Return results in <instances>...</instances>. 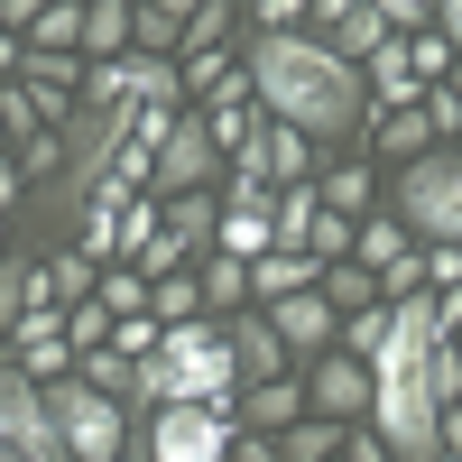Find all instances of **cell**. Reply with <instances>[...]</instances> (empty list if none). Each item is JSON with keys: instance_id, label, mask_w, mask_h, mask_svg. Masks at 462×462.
I'll return each mask as SVG.
<instances>
[{"instance_id": "6da1fadb", "label": "cell", "mask_w": 462, "mask_h": 462, "mask_svg": "<svg viewBox=\"0 0 462 462\" xmlns=\"http://www.w3.org/2000/svg\"><path fill=\"white\" fill-rule=\"evenodd\" d=\"M250 93L268 102V121H287L305 139H352L361 130V111H370V84H361V65L352 56H333L324 37H250Z\"/></svg>"}, {"instance_id": "7a4b0ae2", "label": "cell", "mask_w": 462, "mask_h": 462, "mask_svg": "<svg viewBox=\"0 0 462 462\" xmlns=\"http://www.w3.org/2000/svg\"><path fill=\"white\" fill-rule=\"evenodd\" d=\"M139 398H148V407H231V398H241L231 333H213L204 315H195V324H167L158 352L139 361Z\"/></svg>"}, {"instance_id": "3957f363", "label": "cell", "mask_w": 462, "mask_h": 462, "mask_svg": "<svg viewBox=\"0 0 462 462\" xmlns=\"http://www.w3.org/2000/svg\"><path fill=\"white\" fill-rule=\"evenodd\" d=\"M398 222L416 241L462 250V148H426V158L398 167Z\"/></svg>"}, {"instance_id": "277c9868", "label": "cell", "mask_w": 462, "mask_h": 462, "mask_svg": "<svg viewBox=\"0 0 462 462\" xmlns=\"http://www.w3.org/2000/svg\"><path fill=\"white\" fill-rule=\"evenodd\" d=\"M47 389V416H56V435H65V453L74 462H121V444H130V407L121 398H102V389H84V379H37Z\"/></svg>"}, {"instance_id": "5b68a950", "label": "cell", "mask_w": 462, "mask_h": 462, "mask_svg": "<svg viewBox=\"0 0 462 462\" xmlns=\"http://www.w3.org/2000/svg\"><path fill=\"white\" fill-rule=\"evenodd\" d=\"M231 444H241V416L231 407H158L148 416V462H231Z\"/></svg>"}, {"instance_id": "8992f818", "label": "cell", "mask_w": 462, "mask_h": 462, "mask_svg": "<svg viewBox=\"0 0 462 462\" xmlns=\"http://www.w3.org/2000/svg\"><path fill=\"white\" fill-rule=\"evenodd\" d=\"M213 167H222V139H213V121L204 111H176V130H167V148L148 158V195H204L213 185Z\"/></svg>"}, {"instance_id": "52a82bcc", "label": "cell", "mask_w": 462, "mask_h": 462, "mask_svg": "<svg viewBox=\"0 0 462 462\" xmlns=\"http://www.w3.org/2000/svg\"><path fill=\"white\" fill-rule=\"evenodd\" d=\"M305 416L361 426V416H370V361H352V352H315V370H305Z\"/></svg>"}, {"instance_id": "ba28073f", "label": "cell", "mask_w": 462, "mask_h": 462, "mask_svg": "<svg viewBox=\"0 0 462 462\" xmlns=\"http://www.w3.org/2000/svg\"><path fill=\"white\" fill-rule=\"evenodd\" d=\"M259 315L278 324L287 361H315V352H333V333H342V315L324 305V287H305V296H278V305H259Z\"/></svg>"}, {"instance_id": "9c48e42d", "label": "cell", "mask_w": 462, "mask_h": 462, "mask_svg": "<svg viewBox=\"0 0 462 462\" xmlns=\"http://www.w3.org/2000/svg\"><path fill=\"white\" fill-rule=\"evenodd\" d=\"M231 416H241V435H287L296 416H305V379L278 370V379H250L241 398H231Z\"/></svg>"}, {"instance_id": "30bf717a", "label": "cell", "mask_w": 462, "mask_h": 462, "mask_svg": "<svg viewBox=\"0 0 462 462\" xmlns=\"http://www.w3.org/2000/svg\"><path fill=\"white\" fill-rule=\"evenodd\" d=\"M222 333H231V361H241V389H250V379H278V370H287V342H278V324H268L259 305H241Z\"/></svg>"}, {"instance_id": "8fae6325", "label": "cell", "mask_w": 462, "mask_h": 462, "mask_svg": "<svg viewBox=\"0 0 462 462\" xmlns=\"http://www.w3.org/2000/svg\"><path fill=\"white\" fill-rule=\"evenodd\" d=\"M185 19H195V0H139L130 56H185Z\"/></svg>"}, {"instance_id": "7c38bea8", "label": "cell", "mask_w": 462, "mask_h": 462, "mask_svg": "<svg viewBox=\"0 0 462 462\" xmlns=\"http://www.w3.org/2000/svg\"><path fill=\"white\" fill-rule=\"evenodd\" d=\"M213 241H222V259H268L278 250V222H268V204H222V222H213Z\"/></svg>"}, {"instance_id": "4fadbf2b", "label": "cell", "mask_w": 462, "mask_h": 462, "mask_svg": "<svg viewBox=\"0 0 462 462\" xmlns=\"http://www.w3.org/2000/svg\"><path fill=\"white\" fill-rule=\"evenodd\" d=\"M324 268L305 259V250H268V259H250V305H278V296H305Z\"/></svg>"}, {"instance_id": "5bb4252c", "label": "cell", "mask_w": 462, "mask_h": 462, "mask_svg": "<svg viewBox=\"0 0 462 462\" xmlns=\"http://www.w3.org/2000/svg\"><path fill=\"white\" fill-rule=\"evenodd\" d=\"M130 19H139V0H84V65L130 56Z\"/></svg>"}, {"instance_id": "9a60e30c", "label": "cell", "mask_w": 462, "mask_h": 462, "mask_svg": "<svg viewBox=\"0 0 462 462\" xmlns=\"http://www.w3.org/2000/svg\"><path fill=\"white\" fill-rule=\"evenodd\" d=\"M259 158H268V176H278V185H315V139L287 130V121L259 130Z\"/></svg>"}, {"instance_id": "2e32d148", "label": "cell", "mask_w": 462, "mask_h": 462, "mask_svg": "<svg viewBox=\"0 0 462 462\" xmlns=\"http://www.w3.org/2000/svg\"><path fill=\"white\" fill-rule=\"evenodd\" d=\"M361 84H379L370 102H389V111H416V102H426V84H416V65H407V47H398V37L370 56V74H361Z\"/></svg>"}, {"instance_id": "e0dca14e", "label": "cell", "mask_w": 462, "mask_h": 462, "mask_svg": "<svg viewBox=\"0 0 462 462\" xmlns=\"http://www.w3.org/2000/svg\"><path fill=\"white\" fill-rule=\"evenodd\" d=\"M315 287H324V305H333V315H370V305H379V278H370L361 259H333Z\"/></svg>"}, {"instance_id": "ac0fdd59", "label": "cell", "mask_w": 462, "mask_h": 462, "mask_svg": "<svg viewBox=\"0 0 462 462\" xmlns=\"http://www.w3.org/2000/svg\"><path fill=\"white\" fill-rule=\"evenodd\" d=\"M158 222H167V241H176V250H195V241H213L222 204H213V195H167V204H158Z\"/></svg>"}, {"instance_id": "d6986e66", "label": "cell", "mask_w": 462, "mask_h": 462, "mask_svg": "<svg viewBox=\"0 0 462 462\" xmlns=\"http://www.w3.org/2000/svg\"><path fill=\"white\" fill-rule=\"evenodd\" d=\"M342 435H352V426H333V416H296V426L278 435V462H333Z\"/></svg>"}, {"instance_id": "ffe728a7", "label": "cell", "mask_w": 462, "mask_h": 462, "mask_svg": "<svg viewBox=\"0 0 462 462\" xmlns=\"http://www.w3.org/2000/svg\"><path fill=\"white\" fill-rule=\"evenodd\" d=\"M324 47L361 65V56H379V47H389V19H379L370 0H361V10H342V19H333V37H324Z\"/></svg>"}, {"instance_id": "44dd1931", "label": "cell", "mask_w": 462, "mask_h": 462, "mask_svg": "<svg viewBox=\"0 0 462 462\" xmlns=\"http://www.w3.org/2000/svg\"><path fill=\"white\" fill-rule=\"evenodd\" d=\"M74 379H84V389H102V398H139V361H121L111 342H102V352H84V361H74Z\"/></svg>"}, {"instance_id": "7402d4cb", "label": "cell", "mask_w": 462, "mask_h": 462, "mask_svg": "<svg viewBox=\"0 0 462 462\" xmlns=\"http://www.w3.org/2000/svg\"><path fill=\"white\" fill-rule=\"evenodd\" d=\"M195 287H204V305H222V315H241V305H250V268H241V259H222V250H213V259H204V278H195Z\"/></svg>"}, {"instance_id": "603a6c76", "label": "cell", "mask_w": 462, "mask_h": 462, "mask_svg": "<svg viewBox=\"0 0 462 462\" xmlns=\"http://www.w3.org/2000/svg\"><path fill=\"white\" fill-rule=\"evenodd\" d=\"M426 148H435V130H426V111H389V121H379V158H426Z\"/></svg>"}, {"instance_id": "cb8c5ba5", "label": "cell", "mask_w": 462, "mask_h": 462, "mask_svg": "<svg viewBox=\"0 0 462 462\" xmlns=\"http://www.w3.org/2000/svg\"><path fill=\"white\" fill-rule=\"evenodd\" d=\"M315 195H324V213H342V222H361V213H370V167H333V176L315 185Z\"/></svg>"}, {"instance_id": "d4e9b609", "label": "cell", "mask_w": 462, "mask_h": 462, "mask_svg": "<svg viewBox=\"0 0 462 462\" xmlns=\"http://www.w3.org/2000/svg\"><path fill=\"white\" fill-rule=\"evenodd\" d=\"M379 342H389V305H370V315H342L333 352H352V361H379Z\"/></svg>"}, {"instance_id": "484cf974", "label": "cell", "mask_w": 462, "mask_h": 462, "mask_svg": "<svg viewBox=\"0 0 462 462\" xmlns=\"http://www.w3.org/2000/svg\"><path fill=\"white\" fill-rule=\"evenodd\" d=\"M65 342H74V361L102 352V342H111V305H102V296H84V305L65 315Z\"/></svg>"}, {"instance_id": "4316f807", "label": "cell", "mask_w": 462, "mask_h": 462, "mask_svg": "<svg viewBox=\"0 0 462 462\" xmlns=\"http://www.w3.org/2000/svg\"><path fill=\"white\" fill-rule=\"evenodd\" d=\"M148 305H158V324H195V315H204V287L176 268V278H158V296H148Z\"/></svg>"}, {"instance_id": "83f0119b", "label": "cell", "mask_w": 462, "mask_h": 462, "mask_svg": "<svg viewBox=\"0 0 462 462\" xmlns=\"http://www.w3.org/2000/svg\"><path fill=\"white\" fill-rule=\"evenodd\" d=\"M195 47H231V0H195V19H185V56Z\"/></svg>"}, {"instance_id": "f1b7e54d", "label": "cell", "mask_w": 462, "mask_h": 462, "mask_svg": "<svg viewBox=\"0 0 462 462\" xmlns=\"http://www.w3.org/2000/svg\"><path fill=\"white\" fill-rule=\"evenodd\" d=\"M305 259H315V268L352 259V222H342V213H315V231H305Z\"/></svg>"}, {"instance_id": "f546056e", "label": "cell", "mask_w": 462, "mask_h": 462, "mask_svg": "<svg viewBox=\"0 0 462 462\" xmlns=\"http://www.w3.org/2000/svg\"><path fill=\"white\" fill-rule=\"evenodd\" d=\"M407 65H416V84L453 74V47H444V28H416V37H407Z\"/></svg>"}, {"instance_id": "4dcf8cb0", "label": "cell", "mask_w": 462, "mask_h": 462, "mask_svg": "<svg viewBox=\"0 0 462 462\" xmlns=\"http://www.w3.org/2000/svg\"><path fill=\"white\" fill-rule=\"evenodd\" d=\"M158 315H121V324H111V352H121V361H148V352H158Z\"/></svg>"}, {"instance_id": "1f68e13d", "label": "cell", "mask_w": 462, "mask_h": 462, "mask_svg": "<svg viewBox=\"0 0 462 462\" xmlns=\"http://www.w3.org/2000/svg\"><path fill=\"white\" fill-rule=\"evenodd\" d=\"M259 37H296V19H315V0H250Z\"/></svg>"}, {"instance_id": "d6a6232c", "label": "cell", "mask_w": 462, "mask_h": 462, "mask_svg": "<svg viewBox=\"0 0 462 462\" xmlns=\"http://www.w3.org/2000/svg\"><path fill=\"white\" fill-rule=\"evenodd\" d=\"M102 305H111V324L139 315V305H148V278H139V268H111V278H102Z\"/></svg>"}, {"instance_id": "836d02e7", "label": "cell", "mask_w": 462, "mask_h": 462, "mask_svg": "<svg viewBox=\"0 0 462 462\" xmlns=\"http://www.w3.org/2000/svg\"><path fill=\"white\" fill-rule=\"evenodd\" d=\"M10 158H19L28 176H47V167H65V139H56V130H28V139L10 148Z\"/></svg>"}, {"instance_id": "e575fe53", "label": "cell", "mask_w": 462, "mask_h": 462, "mask_svg": "<svg viewBox=\"0 0 462 462\" xmlns=\"http://www.w3.org/2000/svg\"><path fill=\"white\" fill-rule=\"evenodd\" d=\"M28 315V268H10L0 259V342H10V324Z\"/></svg>"}, {"instance_id": "d590c367", "label": "cell", "mask_w": 462, "mask_h": 462, "mask_svg": "<svg viewBox=\"0 0 462 462\" xmlns=\"http://www.w3.org/2000/svg\"><path fill=\"white\" fill-rule=\"evenodd\" d=\"M47 278H56V296H74V305H84V296H93V259L74 250V259H56V268H47Z\"/></svg>"}, {"instance_id": "8d00e7d4", "label": "cell", "mask_w": 462, "mask_h": 462, "mask_svg": "<svg viewBox=\"0 0 462 462\" xmlns=\"http://www.w3.org/2000/svg\"><path fill=\"white\" fill-rule=\"evenodd\" d=\"M370 10L389 19V28H426V19H435V0H370Z\"/></svg>"}, {"instance_id": "74e56055", "label": "cell", "mask_w": 462, "mask_h": 462, "mask_svg": "<svg viewBox=\"0 0 462 462\" xmlns=\"http://www.w3.org/2000/svg\"><path fill=\"white\" fill-rule=\"evenodd\" d=\"M342 462H398V453H389V444H379L370 426H352V435H342Z\"/></svg>"}, {"instance_id": "f35d334b", "label": "cell", "mask_w": 462, "mask_h": 462, "mask_svg": "<svg viewBox=\"0 0 462 462\" xmlns=\"http://www.w3.org/2000/svg\"><path fill=\"white\" fill-rule=\"evenodd\" d=\"M435 19H444V47H453V65H462V0H435Z\"/></svg>"}, {"instance_id": "ab89813d", "label": "cell", "mask_w": 462, "mask_h": 462, "mask_svg": "<svg viewBox=\"0 0 462 462\" xmlns=\"http://www.w3.org/2000/svg\"><path fill=\"white\" fill-rule=\"evenodd\" d=\"M231 462H278V444H268V435H241V444H231Z\"/></svg>"}, {"instance_id": "60d3db41", "label": "cell", "mask_w": 462, "mask_h": 462, "mask_svg": "<svg viewBox=\"0 0 462 462\" xmlns=\"http://www.w3.org/2000/svg\"><path fill=\"white\" fill-rule=\"evenodd\" d=\"M10 204H19V167L0 158V213H10Z\"/></svg>"}, {"instance_id": "b9f144b4", "label": "cell", "mask_w": 462, "mask_h": 462, "mask_svg": "<svg viewBox=\"0 0 462 462\" xmlns=\"http://www.w3.org/2000/svg\"><path fill=\"white\" fill-rule=\"evenodd\" d=\"M444 444H453V453H462V398H453V407H444Z\"/></svg>"}, {"instance_id": "7bdbcfd3", "label": "cell", "mask_w": 462, "mask_h": 462, "mask_svg": "<svg viewBox=\"0 0 462 462\" xmlns=\"http://www.w3.org/2000/svg\"><path fill=\"white\" fill-rule=\"evenodd\" d=\"M444 93H462V65H453V74H444Z\"/></svg>"}, {"instance_id": "ee69618b", "label": "cell", "mask_w": 462, "mask_h": 462, "mask_svg": "<svg viewBox=\"0 0 462 462\" xmlns=\"http://www.w3.org/2000/svg\"><path fill=\"white\" fill-rule=\"evenodd\" d=\"M0 158H10V130H0Z\"/></svg>"}, {"instance_id": "f6af8a7d", "label": "cell", "mask_w": 462, "mask_h": 462, "mask_svg": "<svg viewBox=\"0 0 462 462\" xmlns=\"http://www.w3.org/2000/svg\"><path fill=\"white\" fill-rule=\"evenodd\" d=\"M0 462H19V453H10V444H0Z\"/></svg>"}, {"instance_id": "bcb514c9", "label": "cell", "mask_w": 462, "mask_h": 462, "mask_svg": "<svg viewBox=\"0 0 462 462\" xmlns=\"http://www.w3.org/2000/svg\"><path fill=\"white\" fill-rule=\"evenodd\" d=\"M333 462H342V453H333Z\"/></svg>"}, {"instance_id": "7dc6e473", "label": "cell", "mask_w": 462, "mask_h": 462, "mask_svg": "<svg viewBox=\"0 0 462 462\" xmlns=\"http://www.w3.org/2000/svg\"><path fill=\"white\" fill-rule=\"evenodd\" d=\"M139 462H148V453H139Z\"/></svg>"}]
</instances>
